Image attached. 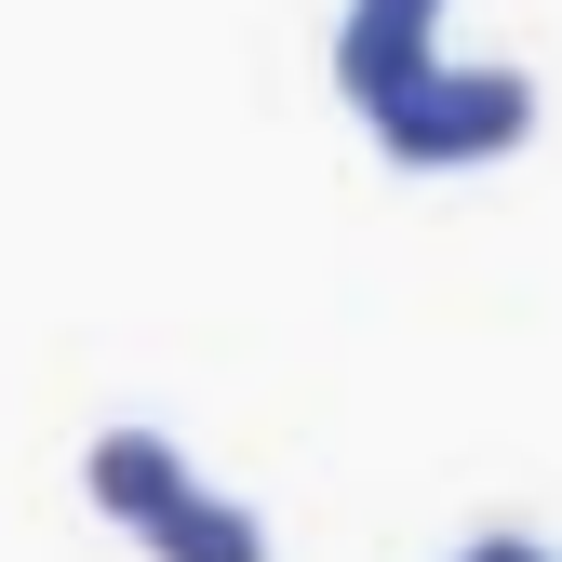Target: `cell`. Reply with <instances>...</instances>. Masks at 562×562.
I'll list each match as a JSON object with an SVG mask.
<instances>
[{
	"mask_svg": "<svg viewBox=\"0 0 562 562\" xmlns=\"http://www.w3.org/2000/svg\"><path fill=\"white\" fill-rule=\"evenodd\" d=\"M148 549H161V562H268V522H255L241 496H188V509L148 522Z\"/></svg>",
	"mask_w": 562,
	"mask_h": 562,
	"instance_id": "cell-3",
	"label": "cell"
},
{
	"mask_svg": "<svg viewBox=\"0 0 562 562\" xmlns=\"http://www.w3.org/2000/svg\"><path fill=\"white\" fill-rule=\"evenodd\" d=\"M188 496H201V482H188V456H175L161 429H108V442H94V509H108V522L148 536V522L188 509Z\"/></svg>",
	"mask_w": 562,
	"mask_h": 562,
	"instance_id": "cell-2",
	"label": "cell"
},
{
	"mask_svg": "<svg viewBox=\"0 0 562 562\" xmlns=\"http://www.w3.org/2000/svg\"><path fill=\"white\" fill-rule=\"evenodd\" d=\"M536 134V81L522 67H415V81L375 108V148L415 161V175H442V161H496Z\"/></svg>",
	"mask_w": 562,
	"mask_h": 562,
	"instance_id": "cell-1",
	"label": "cell"
},
{
	"mask_svg": "<svg viewBox=\"0 0 562 562\" xmlns=\"http://www.w3.org/2000/svg\"><path fill=\"white\" fill-rule=\"evenodd\" d=\"M456 562H549L536 536H482V549H456Z\"/></svg>",
	"mask_w": 562,
	"mask_h": 562,
	"instance_id": "cell-4",
	"label": "cell"
},
{
	"mask_svg": "<svg viewBox=\"0 0 562 562\" xmlns=\"http://www.w3.org/2000/svg\"><path fill=\"white\" fill-rule=\"evenodd\" d=\"M375 14H429V27H442V0H375Z\"/></svg>",
	"mask_w": 562,
	"mask_h": 562,
	"instance_id": "cell-5",
	"label": "cell"
}]
</instances>
